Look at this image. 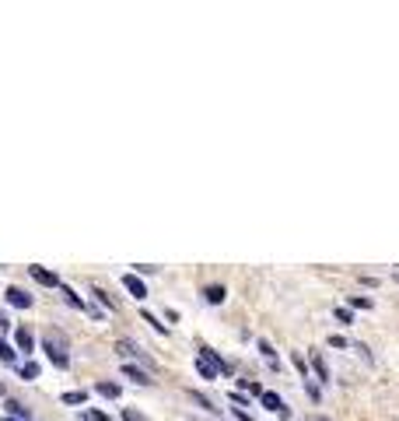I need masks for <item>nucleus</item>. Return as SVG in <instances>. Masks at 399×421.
Instances as JSON below:
<instances>
[{"label":"nucleus","mask_w":399,"mask_h":421,"mask_svg":"<svg viewBox=\"0 0 399 421\" xmlns=\"http://www.w3.org/2000/svg\"><path fill=\"white\" fill-rule=\"evenodd\" d=\"M42 351L49 355V362H53L56 369H71V355H67L71 348H67V340L60 334H53V330L42 334Z\"/></svg>","instance_id":"f257e3e1"},{"label":"nucleus","mask_w":399,"mask_h":421,"mask_svg":"<svg viewBox=\"0 0 399 421\" xmlns=\"http://www.w3.org/2000/svg\"><path fill=\"white\" fill-rule=\"evenodd\" d=\"M4 298H7V305H11V309H32V305H36V298L25 292V288H18V285H11Z\"/></svg>","instance_id":"f03ea898"},{"label":"nucleus","mask_w":399,"mask_h":421,"mask_svg":"<svg viewBox=\"0 0 399 421\" xmlns=\"http://www.w3.org/2000/svg\"><path fill=\"white\" fill-rule=\"evenodd\" d=\"M259 400H263V407H266V411H274V415H277V418H291V411H287V404H284V400H280L277 393H274V390H263V393H259Z\"/></svg>","instance_id":"7ed1b4c3"},{"label":"nucleus","mask_w":399,"mask_h":421,"mask_svg":"<svg viewBox=\"0 0 399 421\" xmlns=\"http://www.w3.org/2000/svg\"><path fill=\"white\" fill-rule=\"evenodd\" d=\"M28 274H32V278L39 281L42 288H60V278H56L53 270H46V267H39V263H32V267H28Z\"/></svg>","instance_id":"20e7f679"},{"label":"nucleus","mask_w":399,"mask_h":421,"mask_svg":"<svg viewBox=\"0 0 399 421\" xmlns=\"http://www.w3.org/2000/svg\"><path fill=\"white\" fill-rule=\"evenodd\" d=\"M123 288L130 292V298H137V302L147 298V288H144V281H140L137 274H123Z\"/></svg>","instance_id":"39448f33"},{"label":"nucleus","mask_w":399,"mask_h":421,"mask_svg":"<svg viewBox=\"0 0 399 421\" xmlns=\"http://www.w3.org/2000/svg\"><path fill=\"white\" fill-rule=\"evenodd\" d=\"M200 358H203V362H210V365L217 369V376H221V372H232V365H228V362H224V358H221L214 348H207V344L200 348Z\"/></svg>","instance_id":"423d86ee"},{"label":"nucleus","mask_w":399,"mask_h":421,"mask_svg":"<svg viewBox=\"0 0 399 421\" xmlns=\"http://www.w3.org/2000/svg\"><path fill=\"white\" fill-rule=\"evenodd\" d=\"M256 348H259V355H263V362H266V365H270V369L277 372V369H280V358H277V351H274V344H270V340L263 337V340H256Z\"/></svg>","instance_id":"0eeeda50"},{"label":"nucleus","mask_w":399,"mask_h":421,"mask_svg":"<svg viewBox=\"0 0 399 421\" xmlns=\"http://www.w3.org/2000/svg\"><path fill=\"white\" fill-rule=\"evenodd\" d=\"M123 376L126 379H133L137 386H151V376L140 369V365H130V362H123Z\"/></svg>","instance_id":"6e6552de"},{"label":"nucleus","mask_w":399,"mask_h":421,"mask_svg":"<svg viewBox=\"0 0 399 421\" xmlns=\"http://www.w3.org/2000/svg\"><path fill=\"white\" fill-rule=\"evenodd\" d=\"M14 344L25 351V355H32L36 351V337H32V330L28 327H21V330H14Z\"/></svg>","instance_id":"1a4fd4ad"},{"label":"nucleus","mask_w":399,"mask_h":421,"mask_svg":"<svg viewBox=\"0 0 399 421\" xmlns=\"http://www.w3.org/2000/svg\"><path fill=\"white\" fill-rule=\"evenodd\" d=\"M0 362H4L7 369H18V351H14L4 337H0Z\"/></svg>","instance_id":"9d476101"},{"label":"nucleus","mask_w":399,"mask_h":421,"mask_svg":"<svg viewBox=\"0 0 399 421\" xmlns=\"http://www.w3.org/2000/svg\"><path fill=\"white\" fill-rule=\"evenodd\" d=\"M203 298H207L210 305H221V302L228 298V292H224V285H207V288H203Z\"/></svg>","instance_id":"9b49d317"},{"label":"nucleus","mask_w":399,"mask_h":421,"mask_svg":"<svg viewBox=\"0 0 399 421\" xmlns=\"http://www.w3.org/2000/svg\"><path fill=\"white\" fill-rule=\"evenodd\" d=\"M309 369H312V372H316V379H322V382L329 379V365L322 362V355H319V351H316V355L309 358Z\"/></svg>","instance_id":"f8f14e48"},{"label":"nucleus","mask_w":399,"mask_h":421,"mask_svg":"<svg viewBox=\"0 0 399 421\" xmlns=\"http://www.w3.org/2000/svg\"><path fill=\"white\" fill-rule=\"evenodd\" d=\"M60 292H63V302H67V305H74V309H88V302H84L71 285H60Z\"/></svg>","instance_id":"ddd939ff"},{"label":"nucleus","mask_w":399,"mask_h":421,"mask_svg":"<svg viewBox=\"0 0 399 421\" xmlns=\"http://www.w3.org/2000/svg\"><path fill=\"white\" fill-rule=\"evenodd\" d=\"M95 393H102V397H109V400H120V382H98L95 386Z\"/></svg>","instance_id":"4468645a"},{"label":"nucleus","mask_w":399,"mask_h":421,"mask_svg":"<svg viewBox=\"0 0 399 421\" xmlns=\"http://www.w3.org/2000/svg\"><path fill=\"white\" fill-rule=\"evenodd\" d=\"M333 320H336V323H343V327H351V323H354V309L336 305V309H333Z\"/></svg>","instance_id":"2eb2a0df"},{"label":"nucleus","mask_w":399,"mask_h":421,"mask_svg":"<svg viewBox=\"0 0 399 421\" xmlns=\"http://www.w3.org/2000/svg\"><path fill=\"white\" fill-rule=\"evenodd\" d=\"M140 320H144V323H151V327H155L158 334H165V337H168V327L161 323V320L155 316V313H151V309H140Z\"/></svg>","instance_id":"dca6fc26"},{"label":"nucleus","mask_w":399,"mask_h":421,"mask_svg":"<svg viewBox=\"0 0 399 421\" xmlns=\"http://www.w3.org/2000/svg\"><path fill=\"white\" fill-rule=\"evenodd\" d=\"M84 400H88V393H84V390H67V393H63V404H67V407H71V404H74V407H81Z\"/></svg>","instance_id":"f3484780"},{"label":"nucleus","mask_w":399,"mask_h":421,"mask_svg":"<svg viewBox=\"0 0 399 421\" xmlns=\"http://www.w3.org/2000/svg\"><path fill=\"white\" fill-rule=\"evenodd\" d=\"M371 305H375V302H371L368 295H351V298H347V309H371Z\"/></svg>","instance_id":"a211bd4d"},{"label":"nucleus","mask_w":399,"mask_h":421,"mask_svg":"<svg viewBox=\"0 0 399 421\" xmlns=\"http://www.w3.org/2000/svg\"><path fill=\"white\" fill-rule=\"evenodd\" d=\"M116 351H120V355H123V362H126V358H137V355H140L133 340H120V344H116Z\"/></svg>","instance_id":"6ab92c4d"},{"label":"nucleus","mask_w":399,"mask_h":421,"mask_svg":"<svg viewBox=\"0 0 399 421\" xmlns=\"http://www.w3.org/2000/svg\"><path fill=\"white\" fill-rule=\"evenodd\" d=\"M197 372H200V379H210V382L217 379V369L210 362H203V358H197Z\"/></svg>","instance_id":"aec40b11"},{"label":"nucleus","mask_w":399,"mask_h":421,"mask_svg":"<svg viewBox=\"0 0 399 421\" xmlns=\"http://www.w3.org/2000/svg\"><path fill=\"white\" fill-rule=\"evenodd\" d=\"M305 393H309V400H312V404H319V400H322V390H319V382H316V379H305Z\"/></svg>","instance_id":"412c9836"},{"label":"nucleus","mask_w":399,"mask_h":421,"mask_svg":"<svg viewBox=\"0 0 399 421\" xmlns=\"http://www.w3.org/2000/svg\"><path fill=\"white\" fill-rule=\"evenodd\" d=\"M190 397H193V400H197L200 407H207V411H210V415H214V411H217V407H214V400H210V397H207V393H200V390H190Z\"/></svg>","instance_id":"4be33fe9"},{"label":"nucleus","mask_w":399,"mask_h":421,"mask_svg":"<svg viewBox=\"0 0 399 421\" xmlns=\"http://www.w3.org/2000/svg\"><path fill=\"white\" fill-rule=\"evenodd\" d=\"M18 376L21 379H39V365H36V362H25V365H18Z\"/></svg>","instance_id":"5701e85b"},{"label":"nucleus","mask_w":399,"mask_h":421,"mask_svg":"<svg viewBox=\"0 0 399 421\" xmlns=\"http://www.w3.org/2000/svg\"><path fill=\"white\" fill-rule=\"evenodd\" d=\"M95 298H98V302H102L105 309H120V302H116V298H113L109 292H102V288H95Z\"/></svg>","instance_id":"b1692460"},{"label":"nucleus","mask_w":399,"mask_h":421,"mask_svg":"<svg viewBox=\"0 0 399 421\" xmlns=\"http://www.w3.org/2000/svg\"><path fill=\"white\" fill-rule=\"evenodd\" d=\"M81 421H113V418H109L105 411H91V407H84V411H81Z\"/></svg>","instance_id":"393cba45"},{"label":"nucleus","mask_w":399,"mask_h":421,"mask_svg":"<svg viewBox=\"0 0 399 421\" xmlns=\"http://www.w3.org/2000/svg\"><path fill=\"white\" fill-rule=\"evenodd\" d=\"M120 418H123V421H147V415H140L137 407H123Z\"/></svg>","instance_id":"a878e982"},{"label":"nucleus","mask_w":399,"mask_h":421,"mask_svg":"<svg viewBox=\"0 0 399 421\" xmlns=\"http://www.w3.org/2000/svg\"><path fill=\"white\" fill-rule=\"evenodd\" d=\"M291 362H294V369H298V372H301V376H305V379H312V376H309V372H312V369H309V362H305V358H301V355H291Z\"/></svg>","instance_id":"bb28decb"},{"label":"nucleus","mask_w":399,"mask_h":421,"mask_svg":"<svg viewBox=\"0 0 399 421\" xmlns=\"http://www.w3.org/2000/svg\"><path fill=\"white\" fill-rule=\"evenodd\" d=\"M326 340H329V348H340V351H347V348H351V340H347V337H340V334H329Z\"/></svg>","instance_id":"cd10ccee"},{"label":"nucleus","mask_w":399,"mask_h":421,"mask_svg":"<svg viewBox=\"0 0 399 421\" xmlns=\"http://www.w3.org/2000/svg\"><path fill=\"white\" fill-rule=\"evenodd\" d=\"M228 400H232L235 407H242V411L249 407V400H245V393H239V390H232V393H228Z\"/></svg>","instance_id":"c85d7f7f"},{"label":"nucleus","mask_w":399,"mask_h":421,"mask_svg":"<svg viewBox=\"0 0 399 421\" xmlns=\"http://www.w3.org/2000/svg\"><path fill=\"white\" fill-rule=\"evenodd\" d=\"M133 267H137V270H133L137 278H140V274H158V267H151V263H133Z\"/></svg>","instance_id":"c756f323"},{"label":"nucleus","mask_w":399,"mask_h":421,"mask_svg":"<svg viewBox=\"0 0 399 421\" xmlns=\"http://www.w3.org/2000/svg\"><path fill=\"white\" fill-rule=\"evenodd\" d=\"M232 415H235V421H256L249 411H242V407H232Z\"/></svg>","instance_id":"7c9ffc66"},{"label":"nucleus","mask_w":399,"mask_h":421,"mask_svg":"<svg viewBox=\"0 0 399 421\" xmlns=\"http://www.w3.org/2000/svg\"><path fill=\"white\" fill-rule=\"evenodd\" d=\"M4 330H11V320H7V316L0 313V334H4Z\"/></svg>","instance_id":"2f4dec72"},{"label":"nucleus","mask_w":399,"mask_h":421,"mask_svg":"<svg viewBox=\"0 0 399 421\" xmlns=\"http://www.w3.org/2000/svg\"><path fill=\"white\" fill-rule=\"evenodd\" d=\"M309 421H329V418H322V415H312V418H309Z\"/></svg>","instance_id":"473e14b6"},{"label":"nucleus","mask_w":399,"mask_h":421,"mask_svg":"<svg viewBox=\"0 0 399 421\" xmlns=\"http://www.w3.org/2000/svg\"><path fill=\"white\" fill-rule=\"evenodd\" d=\"M0 421H18V418H0Z\"/></svg>","instance_id":"72a5a7b5"},{"label":"nucleus","mask_w":399,"mask_h":421,"mask_svg":"<svg viewBox=\"0 0 399 421\" xmlns=\"http://www.w3.org/2000/svg\"><path fill=\"white\" fill-rule=\"evenodd\" d=\"M393 278H396V281H399V270H396V274H393Z\"/></svg>","instance_id":"f704fd0d"}]
</instances>
